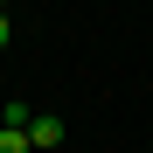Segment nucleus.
<instances>
[{
    "label": "nucleus",
    "instance_id": "obj_3",
    "mask_svg": "<svg viewBox=\"0 0 153 153\" xmlns=\"http://www.w3.org/2000/svg\"><path fill=\"white\" fill-rule=\"evenodd\" d=\"M0 153H28V132L21 125H0Z\"/></svg>",
    "mask_w": 153,
    "mask_h": 153
},
{
    "label": "nucleus",
    "instance_id": "obj_4",
    "mask_svg": "<svg viewBox=\"0 0 153 153\" xmlns=\"http://www.w3.org/2000/svg\"><path fill=\"white\" fill-rule=\"evenodd\" d=\"M0 49H7V7H0Z\"/></svg>",
    "mask_w": 153,
    "mask_h": 153
},
{
    "label": "nucleus",
    "instance_id": "obj_5",
    "mask_svg": "<svg viewBox=\"0 0 153 153\" xmlns=\"http://www.w3.org/2000/svg\"><path fill=\"white\" fill-rule=\"evenodd\" d=\"M0 7H7V0H0Z\"/></svg>",
    "mask_w": 153,
    "mask_h": 153
},
{
    "label": "nucleus",
    "instance_id": "obj_1",
    "mask_svg": "<svg viewBox=\"0 0 153 153\" xmlns=\"http://www.w3.org/2000/svg\"><path fill=\"white\" fill-rule=\"evenodd\" d=\"M49 146H63V118L56 111H35L28 118V153H49Z\"/></svg>",
    "mask_w": 153,
    "mask_h": 153
},
{
    "label": "nucleus",
    "instance_id": "obj_2",
    "mask_svg": "<svg viewBox=\"0 0 153 153\" xmlns=\"http://www.w3.org/2000/svg\"><path fill=\"white\" fill-rule=\"evenodd\" d=\"M28 118H35V111L21 105V97H7V105H0V125H21V132H28Z\"/></svg>",
    "mask_w": 153,
    "mask_h": 153
}]
</instances>
